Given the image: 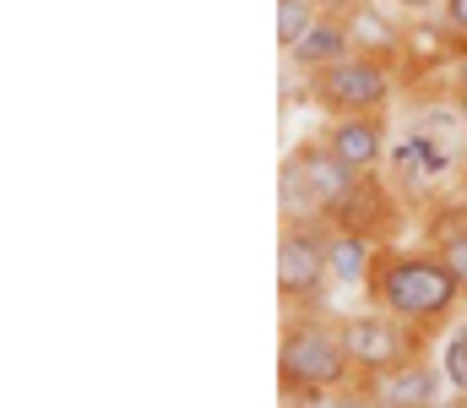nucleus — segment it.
Wrapping results in <instances>:
<instances>
[{
  "label": "nucleus",
  "mask_w": 467,
  "mask_h": 408,
  "mask_svg": "<svg viewBox=\"0 0 467 408\" xmlns=\"http://www.w3.org/2000/svg\"><path fill=\"white\" fill-rule=\"evenodd\" d=\"M364 288H369L375 310L397 316L402 327H413L424 338L446 332L457 321V305L467 299V288L451 277V267L435 251H397V246H380Z\"/></svg>",
  "instance_id": "nucleus-1"
},
{
  "label": "nucleus",
  "mask_w": 467,
  "mask_h": 408,
  "mask_svg": "<svg viewBox=\"0 0 467 408\" xmlns=\"http://www.w3.org/2000/svg\"><path fill=\"white\" fill-rule=\"evenodd\" d=\"M343 327L327 310H288L283 338H277V387L283 398H310V392H337L353 387Z\"/></svg>",
  "instance_id": "nucleus-2"
},
{
  "label": "nucleus",
  "mask_w": 467,
  "mask_h": 408,
  "mask_svg": "<svg viewBox=\"0 0 467 408\" xmlns=\"http://www.w3.org/2000/svg\"><path fill=\"white\" fill-rule=\"evenodd\" d=\"M337 327H343V349H348V365L358 382H380V376H397L413 360H424V332L402 327L397 316H386L375 305L343 316Z\"/></svg>",
  "instance_id": "nucleus-3"
},
{
  "label": "nucleus",
  "mask_w": 467,
  "mask_h": 408,
  "mask_svg": "<svg viewBox=\"0 0 467 408\" xmlns=\"http://www.w3.org/2000/svg\"><path fill=\"white\" fill-rule=\"evenodd\" d=\"M327 229H332L327 218L283 224V240H277V294L288 299V310H321L327 305V283H332Z\"/></svg>",
  "instance_id": "nucleus-4"
},
{
  "label": "nucleus",
  "mask_w": 467,
  "mask_h": 408,
  "mask_svg": "<svg viewBox=\"0 0 467 408\" xmlns=\"http://www.w3.org/2000/svg\"><path fill=\"white\" fill-rule=\"evenodd\" d=\"M310 93L327 115H386L391 104V66L375 60V55H348L327 71L310 77Z\"/></svg>",
  "instance_id": "nucleus-5"
},
{
  "label": "nucleus",
  "mask_w": 467,
  "mask_h": 408,
  "mask_svg": "<svg viewBox=\"0 0 467 408\" xmlns=\"http://www.w3.org/2000/svg\"><path fill=\"white\" fill-rule=\"evenodd\" d=\"M321 141L348 163L358 174H375L380 163H386V115H343V120H332Z\"/></svg>",
  "instance_id": "nucleus-6"
},
{
  "label": "nucleus",
  "mask_w": 467,
  "mask_h": 408,
  "mask_svg": "<svg viewBox=\"0 0 467 408\" xmlns=\"http://www.w3.org/2000/svg\"><path fill=\"white\" fill-rule=\"evenodd\" d=\"M369 387H375V403L380 408H441V398L451 392L446 376H441V365H424V360H413L408 371L380 376Z\"/></svg>",
  "instance_id": "nucleus-7"
},
{
  "label": "nucleus",
  "mask_w": 467,
  "mask_h": 408,
  "mask_svg": "<svg viewBox=\"0 0 467 408\" xmlns=\"http://www.w3.org/2000/svg\"><path fill=\"white\" fill-rule=\"evenodd\" d=\"M348 55H353L348 16H321V22L288 49V66L305 71V77H316V71H327V66H337V60H348Z\"/></svg>",
  "instance_id": "nucleus-8"
},
{
  "label": "nucleus",
  "mask_w": 467,
  "mask_h": 408,
  "mask_svg": "<svg viewBox=\"0 0 467 408\" xmlns=\"http://www.w3.org/2000/svg\"><path fill=\"white\" fill-rule=\"evenodd\" d=\"M380 256V240L369 229H327V262H332V283H364Z\"/></svg>",
  "instance_id": "nucleus-9"
},
{
  "label": "nucleus",
  "mask_w": 467,
  "mask_h": 408,
  "mask_svg": "<svg viewBox=\"0 0 467 408\" xmlns=\"http://www.w3.org/2000/svg\"><path fill=\"white\" fill-rule=\"evenodd\" d=\"M391 163H397V174L413 180V185H424V180H446V174H451V147H441L430 131H413L408 141L391 147Z\"/></svg>",
  "instance_id": "nucleus-10"
},
{
  "label": "nucleus",
  "mask_w": 467,
  "mask_h": 408,
  "mask_svg": "<svg viewBox=\"0 0 467 408\" xmlns=\"http://www.w3.org/2000/svg\"><path fill=\"white\" fill-rule=\"evenodd\" d=\"M348 38H353V55H375L391 66V55H402V33L386 22V11H375L369 0H358L348 11Z\"/></svg>",
  "instance_id": "nucleus-11"
},
{
  "label": "nucleus",
  "mask_w": 467,
  "mask_h": 408,
  "mask_svg": "<svg viewBox=\"0 0 467 408\" xmlns=\"http://www.w3.org/2000/svg\"><path fill=\"white\" fill-rule=\"evenodd\" d=\"M430 251L451 267V277L467 288V207H441L435 218H430Z\"/></svg>",
  "instance_id": "nucleus-12"
},
{
  "label": "nucleus",
  "mask_w": 467,
  "mask_h": 408,
  "mask_svg": "<svg viewBox=\"0 0 467 408\" xmlns=\"http://www.w3.org/2000/svg\"><path fill=\"white\" fill-rule=\"evenodd\" d=\"M441 376H446V387L467 398V321H451L446 327V343H441Z\"/></svg>",
  "instance_id": "nucleus-13"
},
{
  "label": "nucleus",
  "mask_w": 467,
  "mask_h": 408,
  "mask_svg": "<svg viewBox=\"0 0 467 408\" xmlns=\"http://www.w3.org/2000/svg\"><path fill=\"white\" fill-rule=\"evenodd\" d=\"M316 22H321V11H316L310 0H277V44H283V55H288Z\"/></svg>",
  "instance_id": "nucleus-14"
},
{
  "label": "nucleus",
  "mask_w": 467,
  "mask_h": 408,
  "mask_svg": "<svg viewBox=\"0 0 467 408\" xmlns=\"http://www.w3.org/2000/svg\"><path fill=\"white\" fill-rule=\"evenodd\" d=\"M288 408H380V403H375V387H369V382H353V387H337V392L288 398Z\"/></svg>",
  "instance_id": "nucleus-15"
},
{
  "label": "nucleus",
  "mask_w": 467,
  "mask_h": 408,
  "mask_svg": "<svg viewBox=\"0 0 467 408\" xmlns=\"http://www.w3.org/2000/svg\"><path fill=\"white\" fill-rule=\"evenodd\" d=\"M441 22H446V38L462 49L467 44V0H446V5H441Z\"/></svg>",
  "instance_id": "nucleus-16"
},
{
  "label": "nucleus",
  "mask_w": 467,
  "mask_h": 408,
  "mask_svg": "<svg viewBox=\"0 0 467 408\" xmlns=\"http://www.w3.org/2000/svg\"><path fill=\"white\" fill-rule=\"evenodd\" d=\"M397 11H408V16H430V11H441L446 0H391Z\"/></svg>",
  "instance_id": "nucleus-17"
},
{
  "label": "nucleus",
  "mask_w": 467,
  "mask_h": 408,
  "mask_svg": "<svg viewBox=\"0 0 467 408\" xmlns=\"http://www.w3.org/2000/svg\"><path fill=\"white\" fill-rule=\"evenodd\" d=\"M310 5H316L321 16H348V11L358 5V0H310Z\"/></svg>",
  "instance_id": "nucleus-18"
},
{
  "label": "nucleus",
  "mask_w": 467,
  "mask_h": 408,
  "mask_svg": "<svg viewBox=\"0 0 467 408\" xmlns=\"http://www.w3.org/2000/svg\"><path fill=\"white\" fill-rule=\"evenodd\" d=\"M451 82H457V93H467V44L451 55Z\"/></svg>",
  "instance_id": "nucleus-19"
},
{
  "label": "nucleus",
  "mask_w": 467,
  "mask_h": 408,
  "mask_svg": "<svg viewBox=\"0 0 467 408\" xmlns=\"http://www.w3.org/2000/svg\"><path fill=\"white\" fill-rule=\"evenodd\" d=\"M457 120H462V136H467V93H457Z\"/></svg>",
  "instance_id": "nucleus-20"
},
{
  "label": "nucleus",
  "mask_w": 467,
  "mask_h": 408,
  "mask_svg": "<svg viewBox=\"0 0 467 408\" xmlns=\"http://www.w3.org/2000/svg\"><path fill=\"white\" fill-rule=\"evenodd\" d=\"M462 207H467V163H462Z\"/></svg>",
  "instance_id": "nucleus-21"
},
{
  "label": "nucleus",
  "mask_w": 467,
  "mask_h": 408,
  "mask_svg": "<svg viewBox=\"0 0 467 408\" xmlns=\"http://www.w3.org/2000/svg\"><path fill=\"white\" fill-rule=\"evenodd\" d=\"M451 408H467V398H457V403H451Z\"/></svg>",
  "instance_id": "nucleus-22"
}]
</instances>
